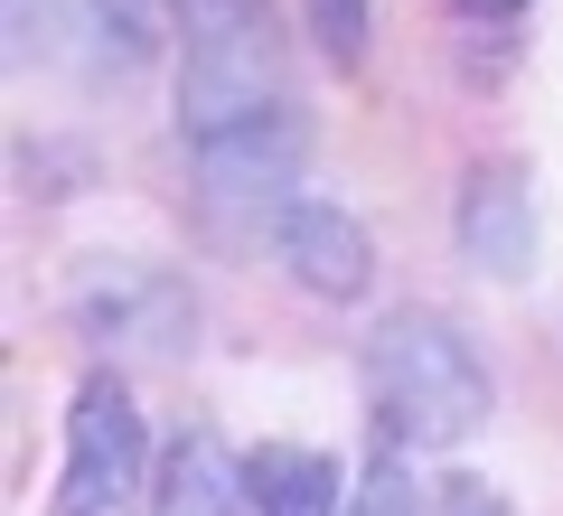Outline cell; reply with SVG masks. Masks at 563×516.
<instances>
[{
	"mask_svg": "<svg viewBox=\"0 0 563 516\" xmlns=\"http://www.w3.org/2000/svg\"><path fill=\"white\" fill-rule=\"evenodd\" d=\"M188 160H198V179L217 188V198H273L282 207L301 188V160H310V113L282 95V103H263V113L225 122V132L188 141Z\"/></svg>",
	"mask_w": 563,
	"mask_h": 516,
	"instance_id": "5",
	"label": "cell"
},
{
	"mask_svg": "<svg viewBox=\"0 0 563 516\" xmlns=\"http://www.w3.org/2000/svg\"><path fill=\"white\" fill-rule=\"evenodd\" d=\"M366 414H376L385 451H461L488 422V366L442 310H395L366 338Z\"/></svg>",
	"mask_w": 563,
	"mask_h": 516,
	"instance_id": "1",
	"label": "cell"
},
{
	"mask_svg": "<svg viewBox=\"0 0 563 516\" xmlns=\"http://www.w3.org/2000/svg\"><path fill=\"white\" fill-rule=\"evenodd\" d=\"M244 497L254 516H347V470L310 441H263L244 451Z\"/></svg>",
	"mask_w": 563,
	"mask_h": 516,
	"instance_id": "9",
	"label": "cell"
},
{
	"mask_svg": "<svg viewBox=\"0 0 563 516\" xmlns=\"http://www.w3.org/2000/svg\"><path fill=\"white\" fill-rule=\"evenodd\" d=\"M413 516H517V507H507V497L488 488V479H470V470H442L432 488H422V507H413Z\"/></svg>",
	"mask_w": 563,
	"mask_h": 516,
	"instance_id": "12",
	"label": "cell"
},
{
	"mask_svg": "<svg viewBox=\"0 0 563 516\" xmlns=\"http://www.w3.org/2000/svg\"><path fill=\"white\" fill-rule=\"evenodd\" d=\"M422 507V488H404V451H385L376 470L347 488V516H413Z\"/></svg>",
	"mask_w": 563,
	"mask_h": 516,
	"instance_id": "13",
	"label": "cell"
},
{
	"mask_svg": "<svg viewBox=\"0 0 563 516\" xmlns=\"http://www.w3.org/2000/svg\"><path fill=\"white\" fill-rule=\"evenodd\" d=\"M273 254L320 300H366L376 292V244H366V226L339 198H282L273 207Z\"/></svg>",
	"mask_w": 563,
	"mask_h": 516,
	"instance_id": "6",
	"label": "cell"
},
{
	"mask_svg": "<svg viewBox=\"0 0 563 516\" xmlns=\"http://www.w3.org/2000/svg\"><path fill=\"white\" fill-rule=\"evenodd\" d=\"M66 310H76L85 338H103V348H141V358H179L188 329H198V300L179 292V273L132 263V254H95L76 273V292H66Z\"/></svg>",
	"mask_w": 563,
	"mask_h": 516,
	"instance_id": "4",
	"label": "cell"
},
{
	"mask_svg": "<svg viewBox=\"0 0 563 516\" xmlns=\"http://www.w3.org/2000/svg\"><path fill=\"white\" fill-rule=\"evenodd\" d=\"M451 235H461V263L498 282L536 273V188H526V160H479L461 179V207H451Z\"/></svg>",
	"mask_w": 563,
	"mask_h": 516,
	"instance_id": "7",
	"label": "cell"
},
{
	"mask_svg": "<svg viewBox=\"0 0 563 516\" xmlns=\"http://www.w3.org/2000/svg\"><path fill=\"white\" fill-rule=\"evenodd\" d=\"M244 507H254L244 497V460L217 432H179L161 451V470H151V507L141 516H244Z\"/></svg>",
	"mask_w": 563,
	"mask_h": 516,
	"instance_id": "8",
	"label": "cell"
},
{
	"mask_svg": "<svg viewBox=\"0 0 563 516\" xmlns=\"http://www.w3.org/2000/svg\"><path fill=\"white\" fill-rule=\"evenodd\" d=\"M151 507V432L122 376H85L66 404V470L47 516H132Z\"/></svg>",
	"mask_w": 563,
	"mask_h": 516,
	"instance_id": "3",
	"label": "cell"
},
{
	"mask_svg": "<svg viewBox=\"0 0 563 516\" xmlns=\"http://www.w3.org/2000/svg\"><path fill=\"white\" fill-rule=\"evenodd\" d=\"M461 10H470V20H517L526 0H461Z\"/></svg>",
	"mask_w": 563,
	"mask_h": 516,
	"instance_id": "14",
	"label": "cell"
},
{
	"mask_svg": "<svg viewBox=\"0 0 563 516\" xmlns=\"http://www.w3.org/2000/svg\"><path fill=\"white\" fill-rule=\"evenodd\" d=\"M76 39L95 76H141L151 66V10L141 0H76Z\"/></svg>",
	"mask_w": 563,
	"mask_h": 516,
	"instance_id": "10",
	"label": "cell"
},
{
	"mask_svg": "<svg viewBox=\"0 0 563 516\" xmlns=\"http://www.w3.org/2000/svg\"><path fill=\"white\" fill-rule=\"evenodd\" d=\"M282 103V29L263 0H188L179 57V141H207L225 122Z\"/></svg>",
	"mask_w": 563,
	"mask_h": 516,
	"instance_id": "2",
	"label": "cell"
},
{
	"mask_svg": "<svg viewBox=\"0 0 563 516\" xmlns=\"http://www.w3.org/2000/svg\"><path fill=\"white\" fill-rule=\"evenodd\" d=\"M310 39H320V57L339 66H366V39H376V10L366 0H310Z\"/></svg>",
	"mask_w": 563,
	"mask_h": 516,
	"instance_id": "11",
	"label": "cell"
}]
</instances>
